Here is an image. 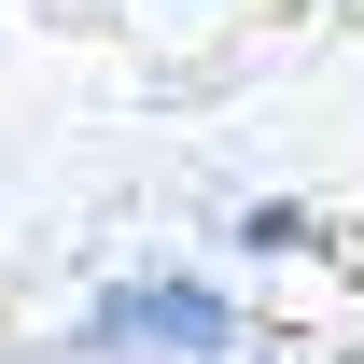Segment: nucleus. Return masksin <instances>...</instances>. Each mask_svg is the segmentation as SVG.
<instances>
[{"label": "nucleus", "instance_id": "f257e3e1", "mask_svg": "<svg viewBox=\"0 0 364 364\" xmlns=\"http://www.w3.org/2000/svg\"><path fill=\"white\" fill-rule=\"evenodd\" d=\"M56 364H238V309H225V280L140 267V280H98L85 294V322L56 336Z\"/></svg>", "mask_w": 364, "mask_h": 364}, {"label": "nucleus", "instance_id": "f03ea898", "mask_svg": "<svg viewBox=\"0 0 364 364\" xmlns=\"http://www.w3.org/2000/svg\"><path fill=\"white\" fill-rule=\"evenodd\" d=\"M238 252H267V267H280V252H322V225L294 210V196H252V210H238Z\"/></svg>", "mask_w": 364, "mask_h": 364}]
</instances>
